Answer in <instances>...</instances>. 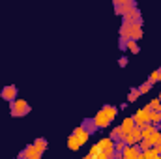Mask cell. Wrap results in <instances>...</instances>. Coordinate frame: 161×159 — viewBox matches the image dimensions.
Wrapping results in <instances>:
<instances>
[{"label":"cell","instance_id":"6da1fadb","mask_svg":"<svg viewBox=\"0 0 161 159\" xmlns=\"http://www.w3.org/2000/svg\"><path fill=\"white\" fill-rule=\"evenodd\" d=\"M9 109H11V116H15V118H21V116H25V114L30 112V105H28V101L19 99V97L9 105Z\"/></svg>","mask_w":161,"mask_h":159},{"label":"cell","instance_id":"7a4b0ae2","mask_svg":"<svg viewBox=\"0 0 161 159\" xmlns=\"http://www.w3.org/2000/svg\"><path fill=\"white\" fill-rule=\"evenodd\" d=\"M133 120H135V127H144L146 123H150V111L144 107V109H139L135 114H133Z\"/></svg>","mask_w":161,"mask_h":159},{"label":"cell","instance_id":"3957f363","mask_svg":"<svg viewBox=\"0 0 161 159\" xmlns=\"http://www.w3.org/2000/svg\"><path fill=\"white\" fill-rule=\"evenodd\" d=\"M114 8H116V13L124 17L127 11H131L133 8H137V4L133 0H114Z\"/></svg>","mask_w":161,"mask_h":159},{"label":"cell","instance_id":"277c9868","mask_svg":"<svg viewBox=\"0 0 161 159\" xmlns=\"http://www.w3.org/2000/svg\"><path fill=\"white\" fill-rule=\"evenodd\" d=\"M0 96H2V99H6V101L13 103V101L17 99V86H13V84L4 86V88H2V92H0Z\"/></svg>","mask_w":161,"mask_h":159},{"label":"cell","instance_id":"5b68a950","mask_svg":"<svg viewBox=\"0 0 161 159\" xmlns=\"http://www.w3.org/2000/svg\"><path fill=\"white\" fill-rule=\"evenodd\" d=\"M142 21H139V23H131L129 25V40L133 41H139L142 38Z\"/></svg>","mask_w":161,"mask_h":159},{"label":"cell","instance_id":"8992f818","mask_svg":"<svg viewBox=\"0 0 161 159\" xmlns=\"http://www.w3.org/2000/svg\"><path fill=\"white\" fill-rule=\"evenodd\" d=\"M92 122L96 123V127H97V129H103V127H107V125L111 123L109 116H107L103 111H97V112H96V116L92 118Z\"/></svg>","mask_w":161,"mask_h":159},{"label":"cell","instance_id":"52a82bcc","mask_svg":"<svg viewBox=\"0 0 161 159\" xmlns=\"http://www.w3.org/2000/svg\"><path fill=\"white\" fill-rule=\"evenodd\" d=\"M139 21H142V17H141V11H139L137 8H133L131 11H127V13L124 15V23H127V25H131V23H139Z\"/></svg>","mask_w":161,"mask_h":159},{"label":"cell","instance_id":"ba28073f","mask_svg":"<svg viewBox=\"0 0 161 159\" xmlns=\"http://www.w3.org/2000/svg\"><path fill=\"white\" fill-rule=\"evenodd\" d=\"M23 154H25V159H41V156H43L34 144H28V146L23 150Z\"/></svg>","mask_w":161,"mask_h":159},{"label":"cell","instance_id":"9c48e42d","mask_svg":"<svg viewBox=\"0 0 161 159\" xmlns=\"http://www.w3.org/2000/svg\"><path fill=\"white\" fill-rule=\"evenodd\" d=\"M71 135H75V137L79 139V140H80V144H84V142H86V140L90 139V133H88V131H86V129H84L82 125H79V127H75Z\"/></svg>","mask_w":161,"mask_h":159},{"label":"cell","instance_id":"30bf717a","mask_svg":"<svg viewBox=\"0 0 161 159\" xmlns=\"http://www.w3.org/2000/svg\"><path fill=\"white\" fill-rule=\"evenodd\" d=\"M120 127H122V131H124L125 135H129V133L135 129V120H133V116H129V118H124V120H122Z\"/></svg>","mask_w":161,"mask_h":159},{"label":"cell","instance_id":"8fae6325","mask_svg":"<svg viewBox=\"0 0 161 159\" xmlns=\"http://www.w3.org/2000/svg\"><path fill=\"white\" fill-rule=\"evenodd\" d=\"M80 146H82V144H80V140L75 135H69V137H68V148H69V150L77 152V150H80Z\"/></svg>","mask_w":161,"mask_h":159},{"label":"cell","instance_id":"7c38bea8","mask_svg":"<svg viewBox=\"0 0 161 159\" xmlns=\"http://www.w3.org/2000/svg\"><path fill=\"white\" fill-rule=\"evenodd\" d=\"M156 131H158V125H154V123H146V125L141 129V133H142V139H148V137H152Z\"/></svg>","mask_w":161,"mask_h":159},{"label":"cell","instance_id":"4fadbf2b","mask_svg":"<svg viewBox=\"0 0 161 159\" xmlns=\"http://www.w3.org/2000/svg\"><path fill=\"white\" fill-rule=\"evenodd\" d=\"M125 137H127V135L122 131L120 125H116V127L111 131V139H113V140H125Z\"/></svg>","mask_w":161,"mask_h":159},{"label":"cell","instance_id":"5bb4252c","mask_svg":"<svg viewBox=\"0 0 161 159\" xmlns=\"http://www.w3.org/2000/svg\"><path fill=\"white\" fill-rule=\"evenodd\" d=\"M101 111H103V112H105V114L109 116V120H111V122L116 118V114H118V109H116V107H111V105H105V107H103Z\"/></svg>","mask_w":161,"mask_h":159},{"label":"cell","instance_id":"9a60e30c","mask_svg":"<svg viewBox=\"0 0 161 159\" xmlns=\"http://www.w3.org/2000/svg\"><path fill=\"white\" fill-rule=\"evenodd\" d=\"M146 140L150 142V146H152V148H154V146H159V144H161V131L158 129V131H156L152 137H148Z\"/></svg>","mask_w":161,"mask_h":159},{"label":"cell","instance_id":"2e32d148","mask_svg":"<svg viewBox=\"0 0 161 159\" xmlns=\"http://www.w3.org/2000/svg\"><path fill=\"white\" fill-rule=\"evenodd\" d=\"M146 109L150 111V112H161V103H159V99L156 97V99H152L148 105H146Z\"/></svg>","mask_w":161,"mask_h":159},{"label":"cell","instance_id":"e0dca14e","mask_svg":"<svg viewBox=\"0 0 161 159\" xmlns=\"http://www.w3.org/2000/svg\"><path fill=\"white\" fill-rule=\"evenodd\" d=\"M32 144H34V146H36V148H38V150H40L41 154H43V152H45V150H47V148H49V142H47V140H45V139H36V140H34V142H32Z\"/></svg>","mask_w":161,"mask_h":159},{"label":"cell","instance_id":"ac0fdd59","mask_svg":"<svg viewBox=\"0 0 161 159\" xmlns=\"http://www.w3.org/2000/svg\"><path fill=\"white\" fill-rule=\"evenodd\" d=\"M125 49H127L129 52H133V54H137V52H139V43H137V41H133V40L125 41Z\"/></svg>","mask_w":161,"mask_h":159},{"label":"cell","instance_id":"d6986e66","mask_svg":"<svg viewBox=\"0 0 161 159\" xmlns=\"http://www.w3.org/2000/svg\"><path fill=\"white\" fill-rule=\"evenodd\" d=\"M158 156H159V154H158L156 148H150V150H144V152H142V159H156Z\"/></svg>","mask_w":161,"mask_h":159},{"label":"cell","instance_id":"ffe728a7","mask_svg":"<svg viewBox=\"0 0 161 159\" xmlns=\"http://www.w3.org/2000/svg\"><path fill=\"white\" fill-rule=\"evenodd\" d=\"M82 127H84V129H86V131H88V133H90V135H92V133H94V131H96V129H97V127H96V123H94V122H92V120H86V122H84V123H82Z\"/></svg>","mask_w":161,"mask_h":159},{"label":"cell","instance_id":"44dd1931","mask_svg":"<svg viewBox=\"0 0 161 159\" xmlns=\"http://www.w3.org/2000/svg\"><path fill=\"white\" fill-rule=\"evenodd\" d=\"M125 146H127L125 140H114V152H116V154H122V152L125 150Z\"/></svg>","mask_w":161,"mask_h":159},{"label":"cell","instance_id":"7402d4cb","mask_svg":"<svg viewBox=\"0 0 161 159\" xmlns=\"http://www.w3.org/2000/svg\"><path fill=\"white\" fill-rule=\"evenodd\" d=\"M150 123H154V125L161 123V112H150Z\"/></svg>","mask_w":161,"mask_h":159},{"label":"cell","instance_id":"603a6c76","mask_svg":"<svg viewBox=\"0 0 161 159\" xmlns=\"http://www.w3.org/2000/svg\"><path fill=\"white\" fill-rule=\"evenodd\" d=\"M137 90H139V92H141V96H142V94H148V92H150V90H152V84H150V82H148V80H146V82H144V84H141V86H139V88H137Z\"/></svg>","mask_w":161,"mask_h":159},{"label":"cell","instance_id":"cb8c5ba5","mask_svg":"<svg viewBox=\"0 0 161 159\" xmlns=\"http://www.w3.org/2000/svg\"><path fill=\"white\" fill-rule=\"evenodd\" d=\"M139 96H141V92L135 88V90H131V92H129V96H127V101H129V103H133V101H137V97H139Z\"/></svg>","mask_w":161,"mask_h":159},{"label":"cell","instance_id":"d4e9b609","mask_svg":"<svg viewBox=\"0 0 161 159\" xmlns=\"http://www.w3.org/2000/svg\"><path fill=\"white\" fill-rule=\"evenodd\" d=\"M137 146H139V148H141L142 152H144V150H150V148H152V146H150V142H148L146 139H142V140H141V142H139Z\"/></svg>","mask_w":161,"mask_h":159},{"label":"cell","instance_id":"484cf974","mask_svg":"<svg viewBox=\"0 0 161 159\" xmlns=\"http://www.w3.org/2000/svg\"><path fill=\"white\" fill-rule=\"evenodd\" d=\"M148 82H150L152 86H154L156 82H159V75H158V69H156V71H152V75H150V79H148Z\"/></svg>","mask_w":161,"mask_h":159},{"label":"cell","instance_id":"4316f807","mask_svg":"<svg viewBox=\"0 0 161 159\" xmlns=\"http://www.w3.org/2000/svg\"><path fill=\"white\" fill-rule=\"evenodd\" d=\"M118 64H120V68L127 66V58H120V62H118Z\"/></svg>","mask_w":161,"mask_h":159},{"label":"cell","instance_id":"83f0119b","mask_svg":"<svg viewBox=\"0 0 161 159\" xmlns=\"http://www.w3.org/2000/svg\"><path fill=\"white\" fill-rule=\"evenodd\" d=\"M158 75H159V80H161V68L158 69Z\"/></svg>","mask_w":161,"mask_h":159},{"label":"cell","instance_id":"f1b7e54d","mask_svg":"<svg viewBox=\"0 0 161 159\" xmlns=\"http://www.w3.org/2000/svg\"><path fill=\"white\" fill-rule=\"evenodd\" d=\"M158 99H159V103H161V94H159V97H158Z\"/></svg>","mask_w":161,"mask_h":159},{"label":"cell","instance_id":"f546056e","mask_svg":"<svg viewBox=\"0 0 161 159\" xmlns=\"http://www.w3.org/2000/svg\"><path fill=\"white\" fill-rule=\"evenodd\" d=\"M15 159H17V157H15Z\"/></svg>","mask_w":161,"mask_h":159}]
</instances>
